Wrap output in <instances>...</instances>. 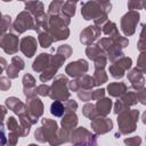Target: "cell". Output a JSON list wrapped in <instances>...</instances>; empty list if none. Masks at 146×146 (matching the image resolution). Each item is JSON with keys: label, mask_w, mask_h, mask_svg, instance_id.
<instances>
[{"label": "cell", "mask_w": 146, "mask_h": 146, "mask_svg": "<svg viewBox=\"0 0 146 146\" xmlns=\"http://www.w3.org/2000/svg\"><path fill=\"white\" fill-rule=\"evenodd\" d=\"M111 3L110 2H86L83 3V7L81 9L82 16L84 19H97L102 16L107 15L108 11H111Z\"/></svg>", "instance_id": "6da1fadb"}, {"label": "cell", "mask_w": 146, "mask_h": 146, "mask_svg": "<svg viewBox=\"0 0 146 146\" xmlns=\"http://www.w3.org/2000/svg\"><path fill=\"white\" fill-rule=\"evenodd\" d=\"M138 114L139 112L137 110H132V111L123 112L119 115L117 123H119V128L122 133H129L136 129V122L138 121Z\"/></svg>", "instance_id": "7a4b0ae2"}, {"label": "cell", "mask_w": 146, "mask_h": 146, "mask_svg": "<svg viewBox=\"0 0 146 146\" xmlns=\"http://www.w3.org/2000/svg\"><path fill=\"white\" fill-rule=\"evenodd\" d=\"M67 79L63 75H59L52 83V90L50 92V97L56 100H65L68 98L70 92L66 89Z\"/></svg>", "instance_id": "3957f363"}, {"label": "cell", "mask_w": 146, "mask_h": 146, "mask_svg": "<svg viewBox=\"0 0 146 146\" xmlns=\"http://www.w3.org/2000/svg\"><path fill=\"white\" fill-rule=\"evenodd\" d=\"M138 22H139V13L135 10H130L129 13H127L121 19V27H122L123 33L125 35L133 34Z\"/></svg>", "instance_id": "277c9868"}, {"label": "cell", "mask_w": 146, "mask_h": 146, "mask_svg": "<svg viewBox=\"0 0 146 146\" xmlns=\"http://www.w3.org/2000/svg\"><path fill=\"white\" fill-rule=\"evenodd\" d=\"M35 23L33 22L32 16L27 11H23L17 16V19L14 23V29L18 33H23L25 30L34 29Z\"/></svg>", "instance_id": "5b68a950"}, {"label": "cell", "mask_w": 146, "mask_h": 146, "mask_svg": "<svg viewBox=\"0 0 146 146\" xmlns=\"http://www.w3.org/2000/svg\"><path fill=\"white\" fill-rule=\"evenodd\" d=\"M17 44H18V38L16 35H14L11 33L2 35V38H1V47L6 52L15 54L18 50Z\"/></svg>", "instance_id": "8992f818"}, {"label": "cell", "mask_w": 146, "mask_h": 146, "mask_svg": "<svg viewBox=\"0 0 146 146\" xmlns=\"http://www.w3.org/2000/svg\"><path fill=\"white\" fill-rule=\"evenodd\" d=\"M131 65V59L128 58V57H121V59L113 64L111 67H110V72L112 73V75L116 79L119 78H122L124 75V71L127 68H129Z\"/></svg>", "instance_id": "52a82bcc"}, {"label": "cell", "mask_w": 146, "mask_h": 146, "mask_svg": "<svg viewBox=\"0 0 146 146\" xmlns=\"http://www.w3.org/2000/svg\"><path fill=\"white\" fill-rule=\"evenodd\" d=\"M87 70H88V64L83 59H79L74 63H70L66 66V73L71 76H79L84 72H87Z\"/></svg>", "instance_id": "ba28073f"}, {"label": "cell", "mask_w": 146, "mask_h": 146, "mask_svg": "<svg viewBox=\"0 0 146 146\" xmlns=\"http://www.w3.org/2000/svg\"><path fill=\"white\" fill-rule=\"evenodd\" d=\"M113 127L112 121L106 117H95L91 121V128L98 133H105Z\"/></svg>", "instance_id": "9c48e42d"}, {"label": "cell", "mask_w": 146, "mask_h": 146, "mask_svg": "<svg viewBox=\"0 0 146 146\" xmlns=\"http://www.w3.org/2000/svg\"><path fill=\"white\" fill-rule=\"evenodd\" d=\"M35 49H36V40L29 35V36H25L24 39H22V42H21V50L25 54L26 57H32L33 54L35 52Z\"/></svg>", "instance_id": "30bf717a"}, {"label": "cell", "mask_w": 146, "mask_h": 146, "mask_svg": "<svg viewBox=\"0 0 146 146\" xmlns=\"http://www.w3.org/2000/svg\"><path fill=\"white\" fill-rule=\"evenodd\" d=\"M100 34V30L94 25V26H88L82 33H81V38L80 41L84 44H89L90 42H92L94 40H96L98 38V35Z\"/></svg>", "instance_id": "8fae6325"}, {"label": "cell", "mask_w": 146, "mask_h": 146, "mask_svg": "<svg viewBox=\"0 0 146 146\" xmlns=\"http://www.w3.org/2000/svg\"><path fill=\"white\" fill-rule=\"evenodd\" d=\"M50 56L49 54H41L33 63V70L34 71H42V70H48L49 68V60H50Z\"/></svg>", "instance_id": "7c38bea8"}, {"label": "cell", "mask_w": 146, "mask_h": 146, "mask_svg": "<svg viewBox=\"0 0 146 146\" xmlns=\"http://www.w3.org/2000/svg\"><path fill=\"white\" fill-rule=\"evenodd\" d=\"M128 76H129V80L131 81V84H132L133 88L139 89V88L143 87V84H144V78H143V75L138 72L137 68L132 70V71L129 73Z\"/></svg>", "instance_id": "4fadbf2b"}, {"label": "cell", "mask_w": 146, "mask_h": 146, "mask_svg": "<svg viewBox=\"0 0 146 146\" xmlns=\"http://www.w3.org/2000/svg\"><path fill=\"white\" fill-rule=\"evenodd\" d=\"M6 104H7V106H8L10 110H13L15 113H17V114H19V115H22L23 110H25L24 104H23V103H21V102H19V99H17V98H15V97L7 98Z\"/></svg>", "instance_id": "5bb4252c"}, {"label": "cell", "mask_w": 146, "mask_h": 146, "mask_svg": "<svg viewBox=\"0 0 146 146\" xmlns=\"http://www.w3.org/2000/svg\"><path fill=\"white\" fill-rule=\"evenodd\" d=\"M107 89H108V94H110L111 96L117 97V96H121L122 94H124V91L127 90V87H125V84L122 83V82H116V83H111V84H108Z\"/></svg>", "instance_id": "9a60e30c"}, {"label": "cell", "mask_w": 146, "mask_h": 146, "mask_svg": "<svg viewBox=\"0 0 146 146\" xmlns=\"http://www.w3.org/2000/svg\"><path fill=\"white\" fill-rule=\"evenodd\" d=\"M29 106H30V108H31V110H30V113L32 114L33 119L36 120V117L42 114V108H43V107H42V104H41V102H40V99H38V98L32 99V102L29 103Z\"/></svg>", "instance_id": "2e32d148"}, {"label": "cell", "mask_w": 146, "mask_h": 146, "mask_svg": "<svg viewBox=\"0 0 146 146\" xmlns=\"http://www.w3.org/2000/svg\"><path fill=\"white\" fill-rule=\"evenodd\" d=\"M78 123V117L76 115L74 114V112H70L65 115V117L62 120V125L65 130H68V129H72Z\"/></svg>", "instance_id": "e0dca14e"}, {"label": "cell", "mask_w": 146, "mask_h": 146, "mask_svg": "<svg viewBox=\"0 0 146 146\" xmlns=\"http://www.w3.org/2000/svg\"><path fill=\"white\" fill-rule=\"evenodd\" d=\"M111 106H112V100L108 98H104V99H98V103L96 105L97 111L100 115H106L107 113H110L111 111Z\"/></svg>", "instance_id": "ac0fdd59"}, {"label": "cell", "mask_w": 146, "mask_h": 146, "mask_svg": "<svg viewBox=\"0 0 146 146\" xmlns=\"http://www.w3.org/2000/svg\"><path fill=\"white\" fill-rule=\"evenodd\" d=\"M87 55L91 59H98V58H100V57L104 56L103 51L99 49V47H97V44L88 46V48H87Z\"/></svg>", "instance_id": "d6986e66"}, {"label": "cell", "mask_w": 146, "mask_h": 146, "mask_svg": "<svg viewBox=\"0 0 146 146\" xmlns=\"http://www.w3.org/2000/svg\"><path fill=\"white\" fill-rule=\"evenodd\" d=\"M25 6H26V9H30L34 15L35 17L43 14V5L42 2H25Z\"/></svg>", "instance_id": "ffe728a7"}, {"label": "cell", "mask_w": 146, "mask_h": 146, "mask_svg": "<svg viewBox=\"0 0 146 146\" xmlns=\"http://www.w3.org/2000/svg\"><path fill=\"white\" fill-rule=\"evenodd\" d=\"M75 2H71V1H66L64 2L63 7H62V13L64 16H66L67 18L72 17L75 14Z\"/></svg>", "instance_id": "44dd1931"}, {"label": "cell", "mask_w": 146, "mask_h": 146, "mask_svg": "<svg viewBox=\"0 0 146 146\" xmlns=\"http://www.w3.org/2000/svg\"><path fill=\"white\" fill-rule=\"evenodd\" d=\"M50 112L52 115L55 116H62L65 112V106L59 102V100H55L52 104H51V107H50Z\"/></svg>", "instance_id": "7402d4cb"}, {"label": "cell", "mask_w": 146, "mask_h": 146, "mask_svg": "<svg viewBox=\"0 0 146 146\" xmlns=\"http://www.w3.org/2000/svg\"><path fill=\"white\" fill-rule=\"evenodd\" d=\"M39 41H40V43H41V47L47 48V47H49V46L51 44V42L54 41V39H51V35H50V34L43 32V33H40V35H39Z\"/></svg>", "instance_id": "603a6c76"}, {"label": "cell", "mask_w": 146, "mask_h": 146, "mask_svg": "<svg viewBox=\"0 0 146 146\" xmlns=\"http://www.w3.org/2000/svg\"><path fill=\"white\" fill-rule=\"evenodd\" d=\"M107 80L106 74L104 73L103 68H96L95 72V84H102Z\"/></svg>", "instance_id": "cb8c5ba5"}, {"label": "cell", "mask_w": 146, "mask_h": 146, "mask_svg": "<svg viewBox=\"0 0 146 146\" xmlns=\"http://www.w3.org/2000/svg\"><path fill=\"white\" fill-rule=\"evenodd\" d=\"M63 5H64V2H58V1L51 2L50 6H49V14H50V15H54V16L58 15V13H59V10L62 9Z\"/></svg>", "instance_id": "d4e9b609"}, {"label": "cell", "mask_w": 146, "mask_h": 146, "mask_svg": "<svg viewBox=\"0 0 146 146\" xmlns=\"http://www.w3.org/2000/svg\"><path fill=\"white\" fill-rule=\"evenodd\" d=\"M146 73V54H141L138 58V68Z\"/></svg>", "instance_id": "484cf974"}, {"label": "cell", "mask_w": 146, "mask_h": 146, "mask_svg": "<svg viewBox=\"0 0 146 146\" xmlns=\"http://www.w3.org/2000/svg\"><path fill=\"white\" fill-rule=\"evenodd\" d=\"M18 71H19V68H18L17 66H15V65L11 63V64L8 66V68H7V74H8V76H10V78H16Z\"/></svg>", "instance_id": "4316f807"}, {"label": "cell", "mask_w": 146, "mask_h": 146, "mask_svg": "<svg viewBox=\"0 0 146 146\" xmlns=\"http://www.w3.org/2000/svg\"><path fill=\"white\" fill-rule=\"evenodd\" d=\"M89 112L91 113V119L94 120V119H95L96 111H95V106H94V105H91V104H88V105H86V106L83 107V114H84L86 116H88V115H89Z\"/></svg>", "instance_id": "83f0119b"}, {"label": "cell", "mask_w": 146, "mask_h": 146, "mask_svg": "<svg viewBox=\"0 0 146 146\" xmlns=\"http://www.w3.org/2000/svg\"><path fill=\"white\" fill-rule=\"evenodd\" d=\"M71 48L68 47V44H65V46H62L58 48V55H63V57H68L71 55Z\"/></svg>", "instance_id": "f1b7e54d"}, {"label": "cell", "mask_w": 146, "mask_h": 146, "mask_svg": "<svg viewBox=\"0 0 146 146\" xmlns=\"http://www.w3.org/2000/svg\"><path fill=\"white\" fill-rule=\"evenodd\" d=\"M124 143H125L128 146H139L140 143H141V139H140L139 137H133V138L125 139Z\"/></svg>", "instance_id": "f546056e"}, {"label": "cell", "mask_w": 146, "mask_h": 146, "mask_svg": "<svg viewBox=\"0 0 146 146\" xmlns=\"http://www.w3.org/2000/svg\"><path fill=\"white\" fill-rule=\"evenodd\" d=\"M128 7L131 10L132 9H141L144 7V2H141V1H129Z\"/></svg>", "instance_id": "4dcf8cb0"}, {"label": "cell", "mask_w": 146, "mask_h": 146, "mask_svg": "<svg viewBox=\"0 0 146 146\" xmlns=\"http://www.w3.org/2000/svg\"><path fill=\"white\" fill-rule=\"evenodd\" d=\"M38 92L40 94V95H42V96H46V95H50V88L48 87V86H40L39 88H38Z\"/></svg>", "instance_id": "1f68e13d"}, {"label": "cell", "mask_w": 146, "mask_h": 146, "mask_svg": "<svg viewBox=\"0 0 146 146\" xmlns=\"http://www.w3.org/2000/svg\"><path fill=\"white\" fill-rule=\"evenodd\" d=\"M138 99L140 100V103L141 104H144V105H146V89H143V90H140L139 92H138Z\"/></svg>", "instance_id": "d6a6232c"}, {"label": "cell", "mask_w": 146, "mask_h": 146, "mask_svg": "<svg viewBox=\"0 0 146 146\" xmlns=\"http://www.w3.org/2000/svg\"><path fill=\"white\" fill-rule=\"evenodd\" d=\"M76 107H78V104H76L75 102H73V100H68V102L66 103V107H65V110H68V111H71V112H74Z\"/></svg>", "instance_id": "836d02e7"}, {"label": "cell", "mask_w": 146, "mask_h": 146, "mask_svg": "<svg viewBox=\"0 0 146 146\" xmlns=\"http://www.w3.org/2000/svg\"><path fill=\"white\" fill-rule=\"evenodd\" d=\"M7 25H10V17L9 16H3L2 18V33H5Z\"/></svg>", "instance_id": "e575fe53"}, {"label": "cell", "mask_w": 146, "mask_h": 146, "mask_svg": "<svg viewBox=\"0 0 146 146\" xmlns=\"http://www.w3.org/2000/svg\"><path fill=\"white\" fill-rule=\"evenodd\" d=\"M1 89L2 90H6L8 88H10V81H8L6 78H1Z\"/></svg>", "instance_id": "d590c367"}, {"label": "cell", "mask_w": 146, "mask_h": 146, "mask_svg": "<svg viewBox=\"0 0 146 146\" xmlns=\"http://www.w3.org/2000/svg\"><path fill=\"white\" fill-rule=\"evenodd\" d=\"M104 89H100V90H96L92 95H91V98H94V99H98V97H103L104 96Z\"/></svg>", "instance_id": "8d00e7d4"}, {"label": "cell", "mask_w": 146, "mask_h": 146, "mask_svg": "<svg viewBox=\"0 0 146 146\" xmlns=\"http://www.w3.org/2000/svg\"><path fill=\"white\" fill-rule=\"evenodd\" d=\"M140 39H141V40L146 39V24L143 25V30H141V33H140ZM145 41H146V40H145Z\"/></svg>", "instance_id": "74e56055"}, {"label": "cell", "mask_w": 146, "mask_h": 146, "mask_svg": "<svg viewBox=\"0 0 146 146\" xmlns=\"http://www.w3.org/2000/svg\"><path fill=\"white\" fill-rule=\"evenodd\" d=\"M144 7H145V8H146V2H144Z\"/></svg>", "instance_id": "f35d334b"}]
</instances>
